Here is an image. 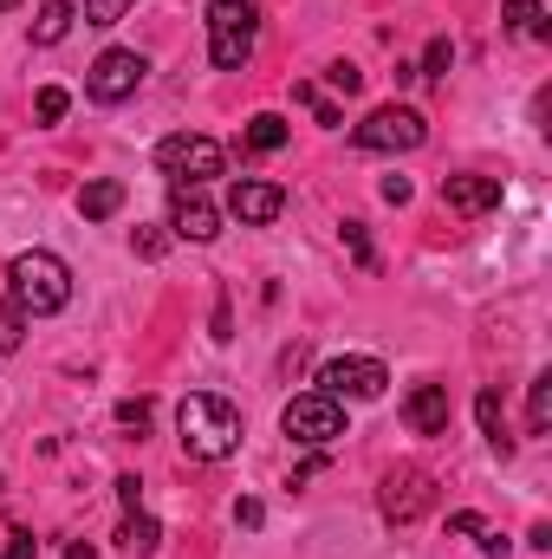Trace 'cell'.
<instances>
[{"label": "cell", "instance_id": "cell-15", "mask_svg": "<svg viewBox=\"0 0 552 559\" xmlns=\"http://www.w3.org/2000/svg\"><path fill=\"white\" fill-rule=\"evenodd\" d=\"M118 209H124V182L105 176V182H85V189H79V215H85V222H111Z\"/></svg>", "mask_w": 552, "mask_h": 559}, {"label": "cell", "instance_id": "cell-19", "mask_svg": "<svg viewBox=\"0 0 552 559\" xmlns=\"http://www.w3.org/2000/svg\"><path fill=\"white\" fill-rule=\"evenodd\" d=\"M279 143H286V118H274V111H261V118H248V150H261V156H274Z\"/></svg>", "mask_w": 552, "mask_h": 559}, {"label": "cell", "instance_id": "cell-26", "mask_svg": "<svg viewBox=\"0 0 552 559\" xmlns=\"http://www.w3.org/2000/svg\"><path fill=\"white\" fill-rule=\"evenodd\" d=\"M169 241H176V235H169V222H163V228H137V254H143V261H163V254H169Z\"/></svg>", "mask_w": 552, "mask_h": 559}, {"label": "cell", "instance_id": "cell-27", "mask_svg": "<svg viewBox=\"0 0 552 559\" xmlns=\"http://www.w3.org/2000/svg\"><path fill=\"white\" fill-rule=\"evenodd\" d=\"M65 105H72V98H65L59 85H46V92L33 98V111H39V124H59V118H65Z\"/></svg>", "mask_w": 552, "mask_h": 559}, {"label": "cell", "instance_id": "cell-16", "mask_svg": "<svg viewBox=\"0 0 552 559\" xmlns=\"http://www.w3.org/2000/svg\"><path fill=\"white\" fill-rule=\"evenodd\" d=\"M72 0H39V20H33V46H59L72 33Z\"/></svg>", "mask_w": 552, "mask_h": 559}, {"label": "cell", "instance_id": "cell-31", "mask_svg": "<svg viewBox=\"0 0 552 559\" xmlns=\"http://www.w3.org/2000/svg\"><path fill=\"white\" fill-rule=\"evenodd\" d=\"M384 202L404 209V202H410V176H384Z\"/></svg>", "mask_w": 552, "mask_h": 559}, {"label": "cell", "instance_id": "cell-7", "mask_svg": "<svg viewBox=\"0 0 552 559\" xmlns=\"http://www.w3.org/2000/svg\"><path fill=\"white\" fill-rule=\"evenodd\" d=\"M384 384H391V371L377 365V358H325L319 365V391L325 397H351V404H377L384 397Z\"/></svg>", "mask_w": 552, "mask_h": 559}, {"label": "cell", "instance_id": "cell-34", "mask_svg": "<svg viewBox=\"0 0 552 559\" xmlns=\"http://www.w3.org/2000/svg\"><path fill=\"white\" fill-rule=\"evenodd\" d=\"M448 527H455V534H481L488 521H481V514H448Z\"/></svg>", "mask_w": 552, "mask_h": 559}, {"label": "cell", "instance_id": "cell-5", "mask_svg": "<svg viewBox=\"0 0 552 559\" xmlns=\"http://www.w3.org/2000/svg\"><path fill=\"white\" fill-rule=\"evenodd\" d=\"M429 508H435V475H429V468L404 462V468H391V475L377 481V514H384L391 527H410Z\"/></svg>", "mask_w": 552, "mask_h": 559}, {"label": "cell", "instance_id": "cell-32", "mask_svg": "<svg viewBox=\"0 0 552 559\" xmlns=\"http://www.w3.org/2000/svg\"><path fill=\"white\" fill-rule=\"evenodd\" d=\"M235 521H241V527H261V521H267V508H261V501H235Z\"/></svg>", "mask_w": 552, "mask_h": 559}, {"label": "cell", "instance_id": "cell-18", "mask_svg": "<svg viewBox=\"0 0 552 559\" xmlns=\"http://www.w3.org/2000/svg\"><path fill=\"white\" fill-rule=\"evenodd\" d=\"M507 33H520V39H552V26H547V7L540 0H507Z\"/></svg>", "mask_w": 552, "mask_h": 559}, {"label": "cell", "instance_id": "cell-29", "mask_svg": "<svg viewBox=\"0 0 552 559\" xmlns=\"http://www.w3.org/2000/svg\"><path fill=\"white\" fill-rule=\"evenodd\" d=\"M39 554V540H33V534H7V554L0 559H33Z\"/></svg>", "mask_w": 552, "mask_h": 559}, {"label": "cell", "instance_id": "cell-20", "mask_svg": "<svg viewBox=\"0 0 552 559\" xmlns=\"http://www.w3.org/2000/svg\"><path fill=\"white\" fill-rule=\"evenodd\" d=\"M20 338H26V312H20L13 299H0V358L20 352Z\"/></svg>", "mask_w": 552, "mask_h": 559}, {"label": "cell", "instance_id": "cell-3", "mask_svg": "<svg viewBox=\"0 0 552 559\" xmlns=\"http://www.w3.org/2000/svg\"><path fill=\"white\" fill-rule=\"evenodd\" d=\"M254 39H261V13L248 0H215L208 7V59L221 72H241L254 59Z\"/></svg>", "mask_w": 552, "mask_h": 559}, {"label": "cell", "instance_id": "cell-6", "mask_svg": "<svg viewBox=\"0 0 552 559\" xmlns=\"http://www.w3.org/2000/svg\"><path fill=\"white\" fill-rule=\"evenodd\" d=\"M279 429H286L292 442H305V449H325V442L345 436V404L325 397V391H299V397L279 411Z\"/></svg>", "mask_w": 552, "mask_h": 559}, {"label": "cell", "instance_id": "cell-24", "mask_svg": "<svg viewBox=\"0 0 552 559\" xmlns=\"http://www.w3.org/2000/svg\"><path fill=\"white\" fill-rule=\"evenodd\" d=\"M325 85H332V92H345V98H351V92H364V72H358V66H351V59H338V66H325Z\"/></svg>", "mask_w": 552, "mask_h": 559}, {"label": "cell", "instance_id": "cell-21", "mask_svg": "<svg viewBox=\"0 0 552 559\" xmlns=\"http://www.w3.org/2000/svg\"><path fill=\"white\" fill-rule=\"evenodd\" d=\"M527 423H533V436H547V423H552V378H533V397H527Z\"/></svg>", "mask_w": 552, "mask_h": 559}, {"label": "cell", "instance_id": "cell-12", "mask_svg": "<svg viewBox=\"0 0 552 559\" xmlns=\"http://www.w3.org/2000/svg\"><path fill=\"white\" fill-rule=\"evenodd\" d=\"M442 202L455 215H488L501 209V176H442Z\"/></svg>", "mask_w": 552, "mask_h": 559}, {"label": "cell", "instance_id": "cell-9", "mask_svg": "<svg viewBox=\"0 0 552 559\" xmlns=\"http://www.w3.org/2000/svg\"><path fill=\"white\" fill-rule=\"evenodd\" d=\"M143 52H131V46H111V52H98L92 59V72H85V92L98 98V105H124L131 92L143 85Z\"/></svg>", "mask_w": 552, "mask_h": 559}, {"label": "cell", "instance_id": "cell-4", "mask_svg": "<svg viewBox=\"0 0 552 559\" xmlns=\"http://www.w3.org/2000/svg\"><path fill=\"white\" fill-rule=\"evenodd\" d=\"M156 169L169 176V189H202L208 176H221V143L195 138V131L163 138V143H156Z\"/></svg>", "mask_w": 552, "mask_h": 559}, {"label": "cell", "instance_id": "cell-10", "mask_svg": "<svg viewBox=\"0 0 552 559\" xmlns=\"http://www.w3.org/2000/svg\"><path fill=\"white\" fill-rule=\"evenodd\" d=\"M279 209H286V189H279V182L241 176V182L228 189V215H235L241 228H267V222H279Z\"/></svg>", "mask_w": 552, "mask_h": 559}, {"label": "cell", "instance_id": "cell-35", "mask_svg": "<svg viewBox=\"0 0 552 559\" xmlns=\"http://www.w3.org/2000/svg\"><path fill=\"white\" fill-rule=\"evenodd\" d=\"M65 559H98V554H92L85 540H72V547H65Z\"/></svg>", "mask_w": 552, "mask_h": 559}, {"label": "cell", "instance_id": "cell-33", "mask_svg": "<svg viewBox=\"0 0 552 559\" xmlns=\"http://www.w3.org/2000/svg\"><path fill=\"white\" fill-rule=\"evenodd\" d=\"M475 540H481V554H488V559H507V540H501V534H494V527H481V534H475Z\"/></svg>", "mask_w": 552, "mask_h": 559}, {"label": "cell", "instance_id": "cell-13", "mask_svg": "<svg viewBox=\"0 0 552 559\" xmlns=\"http://www.w3.org/2000/svg\"><path fill=\"white\" fill-rule=\"evenodd\" d=\"M404 423L416 436H448V391L442 384H416L404 397Z\"/></svg>", "mask_w": 552, "mask_h": 559}, {"label": "cell", "instance_id": "cell-23", "mask_svg": "<svg viewBox=\"0 0 552 559\" xmlns=\"http://www.w3.org/2000/svg\"><path fill=\"white\" fill-rule=\"evenodd\" d=\"M137 0H85V26H118Z\"/></svg>", "mask_w": 552, "mask_h": 559}, {"label": "cell", "instance_id": "cell-28", "mask_svg": "<svg viewBox=\"0 0 552 559\" xmlns=\"http://www.w3.org/2000/svg\"><path fill=\"white\" fill-rule=\"evenodd\" d=\"M118 423H124V429H149V404H143V397H124V404H118Z\"/></svg>", "mask_w": 552, "mask_h": 559}, {"label": "cell", "instance_id": "cell-2", "mask_svg": "<svg viewBox=\"0 0 552 559\" xmlns=\"http://www.w3.org/2000/svg\"><path fill=\"white\" fill-rule=\"evenodd\" d=\"M7 299H13L26 319L65 312V299H72V267H65L59 254H46V248L13 254V267H7Z\"/></svg>", "mask_w": 552, "mask_h": 559}, {"label": "cell", "instance_id": "cell-36", "mask_svg": "<svg viewBox=\"0 0 552 559\" xmlns=\"http://www.w3.org/2000/svg\"><path fill=\"white\" fill-rule=\"evenodd\" d=\"M13 7H20V0H0V13H13Z\"/></svg>", "mask_w": 552, "mask_h": 559}, {"label": "cell", "instance_id": "cell-22", "mask_svg": "<svg viewBox=\"0 0 552 559\" xmlns=\"http://www.w3.org/2000/svg\"><path fill=\"white\" fill-rule=\"evenodd\" d=\"M448 66H455V46H448V39H429V52H422L416 79H448Z\"/></svg>", "mask_w": 552, "mask_h": 559}, {"label": "cell", "instance_id": "cell-8", "mask_svg": "<svg viewBox=\"0 0 552 559\" xmlns=\"http://www.w3.org/2000/svg\"><path fill=\"white\" fill-rule=\"evenodd\" d=\"M429 138V124H422V111L410 105H377L364 124H358V150H377V156H391V150H422Z\"/></svg>", "mask_w": 552, "mask_h": 559}, {"label": "cell", "instance_id": "cell-14", "mask_svg": "<svg viewBox=\"0 0 552 559\" xmlns=\"http://www.w3.org/2000/svg\"><path fill=\"white\" fill-rule=\"evenodd\" d=\"M475 417H481V436H488V449L507 462V455H514V436H507V417H501V391H481V397H475Z\"/></svg>", "mask_w": 552, "mask_h": 559}, {"label": "cell", "instance_id": "cell-17", "mask_svg": "<svg viewBox=\"0 0 552 559\" xmlns=\"http://www.w3.org/2000/svg\"><path fill=\"white\" fill-rule=\"evenodd\" d=\"M118 547H124V554H156V547H163V527H156L143 508H131L124 527H118Z\"/></svg>", "mask_w": 552, "mask_h": 559}, {"label": "cell", "instance_id": "cell-30", "mask_svg": "<svg viewBox=\"0 0 552 559\" xmlns=\"http://www.w3.org/2000/svg\"><path fill=\"white\" fill-rule=\"evenodd\" d=\"M118 501H124V508H143V481L137 475H118Z\"/></svg>", "mask_w": 552, "mask_h": 559}, {"label": "cell", "instance_id": "cell-11", "mask_svg": "<svg viewBox=\"0 0 552 559\" xmlns=\"http://www.w3.org/2000/svg\"><path fill=\"white\" fill-rule=\"evenodd\" d=\"M169 235H176V241H215V235H221V209H215L202 189H176Z\"/></svg>", "mask_w": 552, "mask_h": 559}, {"label": "cell", "instance_id": "cell-25", "mask_svg": "<svg viewBox=\"0 0 552 559\" xmlns=\"http://www.w3.org/2000/svg\"><path fill=\"white\" fill-rule=\"evenodd\" d=\"M338 235H345V248H351V261H358V267H377V254H371V235H364V222H345Z\"/></svg>", "mask_w": 552, "mask_h": 559}, {"label": "cell", "instance_id": "cell-1", "mask_svg": "<svg viewBox=\"0 0 552 559\" xmlns=\"http://www.w3.org/2000/svg\"><path fill=\"white\" fill-rule=\"evenodd\" d=\"M176 436H182L189 462H228L241 449V411L215 391H189L176 411Z\"/></svg>", "mask_w": 552, "mask_h": 559}]
</instances>
